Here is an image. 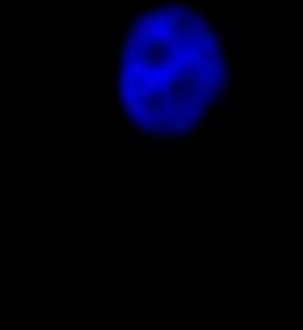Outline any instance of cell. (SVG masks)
Listing matches in <instances>:
<instances>
[{
  "mask_svg": "<svg viewBox=\"0 0 303 330\" xmlns=\"http://www.w3.org/2000/svg\"><path fill=\"white\" fill-rule=\"evenodd\" d=\"M232 54L217 18L190 0H152L116 48L113 86L122 125L149 146H187L220 113Z\"/></svg>",
  "mask_w": 303,
  "mask_h": 330,
  "instance_id": "1",
  "label": "cell"
}]
</instances>
